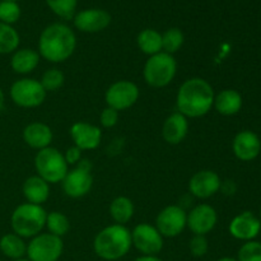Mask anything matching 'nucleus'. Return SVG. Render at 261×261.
Instances as JSON below:
<instances>
[{
	"label": "nucleus",
	"mask_w": 261,
	"mask_h": 261,
	"mask_svg": "<svg viewBox=\"0 0 261 261\" xmlns=\"http://www.w3.org/2000/svg\"><path fill=\"white\" fill-rule=\"evenodd\" d=\"M2 2H14V3H17V2H19V0H2Z\"/></svg>",
	"instance_id": "obj_41"
},
{
	"label": "nucleus",
	"mask_w": 261,
	"mask_h": 261,
	"mask_svg": "<svg viewBox=\"0 0 261 261\" xmlns=\"http://www.w3.org/2000/svg\"><path fill=\"white\" fill-rule=\"evenodd\" d=\"M188 223V213L178 205H168L158 213L155 218V228L162 237L173 239L182 233Z\"/></svg>",
	"instance_id": "obj_10"
},
{
	"label": "nucleus",
	"mask_w": 261,
	"mask_h": 261,
	"mask_svg": "<svg viewBox=\"0 0 261 261\" xmlns=\"http://www.w3.org/2000/svg\"><path fill=\"white\" fill-rule=\"evenodd\" d=\"M4 101H5L4 92H3V89L0 88V111H2V109L4 107Z\"/></svg>",
	"instance_id": "obj_38"
},
{
	"label": "nucleus",
	"mask_w": 261,
	"mask_h": 261,
	"mask_svg": "<svg viewBox=\"0 0 261 261\" xmlns=\"http://www.w3.org/2000/svg\"><path fill=\"white\" fill-rule=\"evenodd\" d=\"M139 98V88L130 81L115 82L106 91L105 99L109 107L116 111H124L137 103Z\"/></svg>",
	"instance_id": "obj_11"
},
{
	"label": "nucleus",
	"mask_w": 261,
	"mask_h": 261,
	"mask_svg": "<svg viewBox=\"0 0 261 261\" xmlns=\"http://www.w3.org/2000/svg\"><path fill=\"white\" fill-rule=\"evenodd\" d=\"M222 181L218 173L211 170L196 172L189 181V191L198 199H208L218 193Z\"/></svg>",
	"instance_id": "obj_16"
},
{
	"label": "nucleus",
	"mask_w": 261,
	"mask_h": 261,
	"mask_svg": "<svg viewBox=\"0 0 261 261\" xmlns=\"http://www.w3.org/2000/svg\"><path fill=\"white\" fill-rule=\"evenodd\" d=\"M76 37L74 31L64 23H53L41 32L38 54L51 63H63L74 54Z\"/></svg>",
	"instance_id": "obj_2"
},
{
	"label": "nucleus",
	"mask_w": 261,
	"mask_h": 261,
	"mask_svg": "<svg viewBox=\"0 0 261 261\" xmlns=\"http://www.w3.org/2000/svg\"><path fill=\"white\" fill-rule=\"evenodd\" d=\"M134 261H163L162 259H160L158 256H148V255H143V256L138 257Z\"/></svg>",
	"instance_id": "obj_37"
},
{
	"label": "nucleus",
	"mask_w": 261,
	"mask_h": 261,
	"mask_svg": "<svg viewBox=\"0 0 261 261\" xmlns=\"http://www.w3.org/2000/svg\"><path fill=\"white\" fill-rule=\"evenodd\" d=\"M13 261H31L30 259H24V257H22V259H17V260H13Z\"/></svg>",
	"instance_id": "obj_40"
},
{
	"label": "nucleus",
	"mask_w": 261,
	"mask_h": 261,
	"mask_svg": "<svg viewBox=\"0 0 261 261\" xmlns=\"http://www.w3.org/2000/svg\"><path fill=\"white\" fill-rule=\"evenodd\" d=\"M214 107L223 116H233L242 109V96L234 89H223L214 97Z\"/></svg>",
	"instance_id": "obj_22"
},
{
	"label": "nucleus",
	"mask_w": 261,
	"mask_h": 261,
	"mask_svg": "<svg viewBox=\"0 0 261 261\" xmlns=\"http://www.w3.org/2000/svg\"><path fill=\"white\" fill-rule=\"evenodd\" d=\"M214 89L205 79L191 78L181 84L176 97L180 114L185 117H201L208 114L214 105Z\"/></svg>",
	"instance_id": "obj_1"
},
{
	"label": "nucleus",
	"mask_w": 261,
	"mask_h": 261,
	"mask_svg": "<svg viewBox=\"0 0 261 261\" xmlns=\"http://www.w3.org/2000/svg\"><path fill=\"white\" fill-rule=\"evenodd\" d=\"M217 261H239L237 259H234V257H221V259H218Z\"/></svg>",
	"instance_id": "obj_39"
},
{
	"label": "nucleus",
	"mask_w": 261,
	"mask_h": 261,
	"mask_svg": "<svg viewBox=\"0 0 261 261\" xmlns=\"http://www.w3.org/2000/svg\"><path fill=\"white\" fill-rule=\"evenodd\" d=\"M189 132L188 117L180 112L170 115L162 126V137L168 144L177 145L186 138Z\"/></svg>",
	"instance_id": "obj_19"
},
{
	"label": "nucleus",
	"mask_w": 261,
	"mask_h": 261,
	"mask_svg": "<svg viewBox=\"0 0 261 261\" xmlns=\"http://www.w3.org/2000/svg\"><path fill=\"white\" fill-rule=\"evenodd\" d=\"M70 137L81 150H92L101 144L102 132L96 125L79 121L71 125Z\"/></svg>",
	"instance_id": "obj_18"
},
{
	"label": "nucleus",
	"mask_w": 261,
	"mask_h": 261,
	"mask_svg": "<svg viewBox=\"0 0 261 261\" xmlns=\"http://www.w3.org/2000/svg\"><path fill=\"white\" fill-rule=\"evenodd\" d=\"M239 261H261V242L247 241L240 247L237 254Z\"/></svg>",
	"instance_id": "obj_33"
},
{
	"label": "nucleus",
	"mask_w": 261,
	"mask_h": 261,
	"mask_svg": "<svg viewBox=\"0 0 261 261\" xmlns=\"http://www.w3.org/2000/svg\"><path fill=\"white\" fill-rule=\"evenodd\" d=\"M47 92L42 84L32 78H22L10 87V98L19 107L33 109L43 103Z\"/></svg>",
	"instance_id": "obj_8"
},
{
	"label": "nucleus",
	"mask_w": 261,
	"mask_h": 261,
	"mask_svg": "<svg viewBox=\"0 0 261 261\" xmlns=\"http://www.w3.org/2000/svg\"><path fill=\"white\" fill-rule=\"evenodd\" d=\"M189 249H190V252L193 256H205L209 250L208 240H206L205 236H201V234H194V237L189 242Z\"/></svg>",
	"instance_id": "obj_34"
},
{
	"label": "nucleus",
	"mask_w": 261,
	"mask_h": 261,
	"mask_svg": "<svg viewBox=\"0 0 261 261\" xmlns=\"http://www.w3.org/2000/svg\"><path fill=\"white\" fill-rule=\"evenodd\" d=\"M64 251L61 237L51 233H40L27 245V256L31 261H58Z\"/></svg>",
	"instance_id": "obj_7"
},
{
	"label": "nucleus",
	"mask_w": 261,
	"mask_h": 261,
	"mask_svg": "<svg viewBox=\"0 0 261 261\" xmlns=\"http://www.w3.org/2000/svg\"><path fill=\"white\" fill-rule=\"evenodd\" d=\"M232 149L240 161L251 162L259 157L261 152V140L256 133L251 130H242L234 137Z\"/></svg>",
	"instance_id": "obj_17"
},
{
	"label": "nucleus",
	"mask_w": 261,
	"mask_h": 261,
	"mask_svg": "<svg viewBox=\"0 0 261 261\" xmlns=\"http://www.w3.org/2000/svg\"><path fill=\"white\" fill-rule=\"evenodd\" d=\"M64 157H65V161L68 165H75V163H79V161L82 160V150L74 145V147H70L66 149Z\"/></svg>",
	"instance_id": "obj_36"
},
{
	"label": "nucleus",
	"mask_w": 261,
	"mask_h": 261,
	"mask_svg": "<svg viewBox=\"0 0 261 261\" xmlns=\"http://www.w3.org/2000/svg\"><path fill=\"white\" fill-rule=\"evenodd\" d=\"M91 163L86 160L79 161L78 166L71 171H68L63 184V190L69 198H83L91 191L93 185V177L91 173Z\"/></svg>",
	"instance_id": "obj_9"
},
{
	"label": "nucleus",
	"mask_w": 261,
	"mask_h": 261,
	"mask_svg": "<svg viewBox=\"0 0 261 261\" xmlns=\"http://www.w3.org/2000/svg\"><path fill=\"white\" fill-rule=\"evenodd\" d=\"M217 222H218V216L216 209L209 204H199L188 213L186 226L194 234L205 236L213 231Z\"/></svg>",
	"instance_id": "obj_13"
},
{
	"label": "nucleus",
	"mask_w": 261,
	"mask_h": 261,
	"mask_svg": "<svg viewBox=\"0 0 261 261\" xmlns=\"http://www.w3.org/2000/svg\"><path fill=\"white\" fill-rule=\"evenodd\" d=\"M40 63V54L32 48L15 50L10 59V66L18 74L32 73Z\"/></svg>",
	"instance_id": "obj_23"
},
{
	"label": "nucleus",
	"mask_w": 261,
	"mask_h": 261,
	"mask_svg": "<svg viewBox=\"0 0 261 261\" xmlns=\"http://www.w3.org/2000/svg\"><path fill=\"white\" fill-rule=\"evenodd\" d=\"M133 246L132 232L122 224H111L94 237L93 250L98 257L116 261L126 256Z\"/></svg>",
	"instance_id": "obj_3"
},
{
	"label": "nucleus",
	"mask_w": 261,
	"mask_h": 261,
	"mask_svg": "<svg viewBox=\"0 0 261 261\" xmlns=\"http://www.w3.org/2000/svg\"><path fill=\"white\" fill-rule=\"evenodd\" d=\"M68 166L63 153L53 147L38 150L35 157L37 175L47 184L61 182L69 171Z\"/></svg>",
	"instance_id": "obj_6"
},
{
	"label": "nucleus",
	"mask_w": 261,
	"mask_h": 261,
	"mask_svg": "<svg viewBox=\"0 0 261 261\" xmlns=\"http://www.w3.org/2000/svg\"><path fill=\"white\" fill-rule=\"evenodd\" d=\"M51 10L63 19H73L76 13L78 0H45Z\"/></svg>",
	"instance_id": "obj_30"
},
{
	"label": "nucleus",
	"mask_w": 261,
	"mask_h": 261,
	"mask_svg": "<svg viewBox=\"0 0 261 261\" xmlns=\"http://www.w3.org/2000/svg\"><path fill=\"white\" fill-rule=\"evenodd\" d=\"M184 41L185 37L180 28H168L165 33H162V50L173 55L182 47Z\"/></svg>",
	"instance_id": "obj_29"
},
{
	"label": "nucleus",
	"mask_w": 261,
	"mask_h": 261,
	"mask_svg": "<svg viewBox=\"0 0 261 261\" xmlns=\"http://www.w3.org/2000/svg\"><path fill=\"white\" fill-rule=\"evenodd\" d=\"M119 121V111H116L112 107L107 106L103 111L101 112V116H99V122L103 127H114L115 125Z\"/></svg>",
	"instance_id": "obj_35"
},
{
	"label": "nucleus",
	"mask_w": 261,
	"mask_h": 261,
	"mask_svg": "<svg viewBox=\"0 0 261 261\" xmlns=\"http://www.w3.org/2000/svg\"><path fill=\"white\" fill-rule=\"evenodd\" d=\"M134 204L126 196H117L110 204V216L116 222V224H122L130 221L134 216Z\"/></svg>",
	"instance_id": "obj_25"
},
{
	"label": "nucleus",
	"mask_w": 261,
	"mask_h": 261,
	"mask_svg": "<svg viewBox=\"0 0 261 261\" xmlns=\"http://www.w3.org/2000/svg\"><path fill=\"white\" fill-rule=\"evenodd\" d=\"M20 18V7L14 2H0V22L14 24Z\"/></svg>",
	"instance_id": "obj_32"
},
{
	"label": "nucleus",
	"mask_w": 261,
	"mask_h": 261,
	"mask_svg": "<svg viewBox=\"0 0 261 261\" xmlns=\"http://www.w3.org/2000/svg\"><path fill=\"white\" fill-rule=\"evenodd\" d=\"M19 46V35L13 25L0 22V55L12 54Z\"/></svg>",
	"instance_id": "obj_27"
},
{
	"label": "nucleus",
	"mask_w": 261,
	"mask_h": 261,
	"mask_svg": "<svg viewBox=\"0 0 261 261\" xmlns=\"http://www.w3.org/2000/svg\"><path fill=\"white\" fill-rule=\"evenodd\" d=\"M176 71L177 63L173 55L161 51L155 55L149 56V59L145 61L143 75L148 86L153 88H163L173 81Z\"/></svg>",
	"instance_id": "obj_5"
},
{
	"label": "nucleus",
	"mask_w": 261,
	"mask_h": 261,
	"mask_svg": "<svg viewBox=\"0 0 261 261\" xmlns=\"http://www.w3.org/2000/svg\"><path fill=\"white\" fill-rule=\"evenodd\" d=\"M64 82H65V76H64L63 71L56 68H53L48 69V70H46L42 74V78H41L40 83L42 84L43 89L46 92H53L61 88Z\"/></svg>",
	"instance_id": "obj_31"
},
{
	"label": "nucleus",
	"mask_w": 261,
	"mask_h": 261,
	"mask_svg": "<svg viewBox=\"0 0 261 261\" xmlns=\"http://www.w3.org/2000/svg\"><path fill=\"white\" fill-rule=\"evenodd\" d=\"M46 217L47 213L41 205L31 203L20 204L14 209L10 218L13 233L22 239H33L40 234L46 226Z\"/></svg>",
	"instance_id": "obj_4"
},
{
	"label": "nucleus",
	"mask_w": 261,
	"mask_h": 261,
	"mask_svg": "<svg viewBox=\"0 0 261 261\" xmlns=\"http://www.w3.org/2000/svg\"><path fill=\"white\" fill-rule=\"evenodd\" d=\"M76 30L86 33H96L106 30L111 23V14L105 9H84L75 13L73 18Z\"/></svg>",
	"instance_id": "obj_14"
},
{
	"label": "nucleus",
	"mask_w": 261,
	"mask_h": 261,
	"mask_svg": "<svg viewBox=\"0 0 261 261\" xmlns=\"http://www.w3.org/2000/svg\"><path fill=\"white\" fill-rule=\"evenodd\" d=\"M0 251L12 260L22 259L27 254V244L15 233H7L0 239Z\"/></svg>",
	"instance_id": "obj_24"
},
{
	"label": "nucleus",
	"mask_w": 261,
	"mask_h": 261,
	"mask_svg": "<svg viewBox=\"0 0 261 261\" xmlns=\"http://www.w3.org/2000/svg\"><path fill=\"white\" fill-rule=\"evenodd\" d=\"M259 219H260V222H261V208H260V212H259Z\"/></svg>",
	"instance_id": "obj_42"
},
{
	"label": "nucleus",
	"mask_w": 261,
	"mask_h": 261,
	"mask_svg": "<svg viewBox=\"0 0 261 261\" xmlns=\"http://www.w3.org/2000/svg\"><path fill=\"white\" fill-rule=\"evenodd\" d=\"M48 233L55 234L58 237L65 236L70 229V221L68 217L61 212H51L46 217V226Z\"/></svg>",
	"instance_id": "obj_28"
},
{
	"label": "nucleus",
	"mask_w": 261,
	"mask_h": 261,
	"mask_svg": "<svg viewBox=\"0 0 261 261\" xmlns=\"http://www.w3.org/2000/svg\"><path fill=\"white\" fill-rule=\"evenodd\" d=\"M229 233L240 241H252L261 231L260 219L252 212H242L234 217L229 223Z\"/></svg>",
	"instance_id": "obj_15"
},
{
	"label": "nucleus",
	"mask_w": 261,
	"mask_h": 261,
	"mask_svg": "<svg viewBox=\"0 0 261 261\" xmlns=\"http://www.w3.org/2000/svg\"><path fill=\"white\" fill-rule=\"evenodd\" d=\"M53 130L43 122H31L23 130V140L33 149H45L53 142Z\"/></svg>",
	"instance_id": "obj_20"
},
{
	"label": "nucleus",
	"mask_w": 261,
	"mask_h": 261,
	"mask_svg": "<svg viewBox=\"0 0 261 261\" xmlns=\"http://www.w3.org/2000/svg\"><path fill=\"white\" fill-rule=\"evenodd\" d=\"M132 242L143 255L157 256L163 249V237L154 226L140 223L132 231Z\"/></svg>",
	"instance_id": "obj_12"
},
{
	"label": "nucleus",
	"mask_w": 261,
	"mask_h": 261,
	"mask_svg": "<svg viewBox=\"0 0 261 261\" xmlns=\"http://www.w3.org/2000/svg\"><path fill=\"white\" fill-rule=\"evenodd\" d=\"M138 47L147 55L152 56L162 51V35L157 30L145 28L138 35Z\"/></svg>",
	"instance_id": "obj_26"
},
{
	"label": "nucleus",
	"mask_w": 261,
	"mask_h": 261,
	"mask_svg": "<svg viewBox=\"0 0 261 261\" xmlns=\"http://www.w3.org/2000/svg\"><path fill=\"white\" fill-rule=\"evenodd\" d=\"M23 195L28 203L41 205L50 196V184L46 182L40 176H31L23 184Z\"/></svg>",
	"instance_id": "obj_21"
}]
</instances>
